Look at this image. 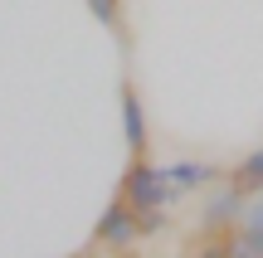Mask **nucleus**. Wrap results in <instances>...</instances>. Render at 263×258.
Returning <instances> with one entry per match:
<instances>
[{
	"instance_id": "20e7f679",
	"label": "nucleus",
	"mask_w": 263,
	"mask_h": 258,
	"mask_svg": "<svg viewBox=\"0 0 263 258\" xmlns=\"http://www.w3.org/2000/svg\"><path fill=\"white\" fill-rule=\"evenodd\" d=\"M117 97H122V136H127V156H132V161H137V156H151V127H146V107H141L137 83H132V78H122Z\"/></svg>"
},
{
	"instance_id": "0eeeda50",
	"label": "nucleus",
	"mask_w": 263,
	"mask_h": 258,
	"mask_svg": "<svg viewBox=\"0 0 263 258\" xmlns=\"http://www.w3.org/2000/svg\"><path fill=\"white\" fill-rule=\"evenodd\" d=\"M234 234L263 253V190L249 195V205H244V214H239V229H234Z\"/></svg>"
},
{
	"instance_id": "39448f33",
	"label": "nucleus",
	"mask_w": 263,
	"mask_h": 258,
	"mask_svg": "<svg viewBox=\"0 0 263 258\" xmlns=\"http://www.w3.org/2000/svg\"><path fill=\"white\" fill-rule=\"evenodd\" d=\"M166 171H171V181H176L185 195L205 190V185H219V181H229V171H224V166H215V161H171Z\"/></svg>"
},
{
	"instance_id": "1a4fd4ad",
	"label": "nucleus",
	"mask_w": 263,
	"mask_h": 258,
	"mask_svg": "<svg viewBox=\"0 0 263 258\" xmlns=\"http://www.w3.org/2000/svg\"><path fill=\"white\" fill-rule=\"evenodd\" d=\"M190 258H229V234H224V239H205Z\"/></svg>"
},
{
	"instance_id": "6e6552de",
	"label": "nucleus",
	"mask_w": 263,
	"mask_h": 258,
	"mask_svg": "<svg viewBox=\"0 0 263 258\" xmlns=\"http://www.w3.org/2000/svg\"><path fill=\"white\" fill-rule=\"evenodd\" d=\"M88 10H93V19L103 29H112V34L122 29V0H88Z\"/></svg>"
},
{
	"instance_id": "9d476101",
	"label": "nucleus",
	"mask_w": 263,
	"mask_h": 258,
	"mask_svg": "<svg viewBox=\"0 0 263 258\" xmlns=\"http://www.w3.org/2000/svg\"><path fill=\"white\" fill-rule=\"evenodd\" d=\"M229 258H263V253L254 249V244H244L239 234H229Z\"/></svg>"
},
{
	"instance_id": "7ed1b4c3",
	"label": "nucleus",
	"mask_w": 263,
	"mask_h": 258,
	"mask_svg": "<svg viewBox=\"0 0 263 258\" xmlns=\"http://www.w3.org/2000/svg\"><path fill=\"white\" fill-rule=\"evenodd\" d=\"M244 205H249V195L239 190L234 181H219L215 190H210L205 210H200V229H205L210 239H224V234H234V229H239V214H244Z\"/></svg>"
},
{
	"instance_id": "f257e3e1",
	"label": "nucleus",
	"mask_w": 263,
	"mask_h": 258,
	"mask_svg": "<svg viewBox=\"0 0 263 258\" xmlns=\"http://www.w3.org/2000/svg\"><path fill=\"white\" fill-rule=\"evenodd\" d=\"M117 195H122V200H127L137 214H146V210H166V205H180V200H185V190L171 181V171H166V166H156L151 156L127 161V171H122V190H117Z\"/></svg>"
},
{
	"instance_id": "423d86ee",
	"label": "nucleus",
	"mask_w": 263,
	"mask_h": 258,
	"mask_svg": "<svg viewBox=\"0 0 263 258\" xmlns=\"http://www.w3.org/2000/svg\"><path fill=\"white\" fill-rule=\"evenodd\" d=\"M229 181H234L244 195H258V190H263V146H254V151L229 171Z\"/></svg>"
},
{
	"instance_id": "f03ea898",
	"label": "nucleus",
	"mask_w": 263,
	"mask_h": 258,
	"mask_svg": "<svg viewBox=\"0 0 263 258\" xmlns=\"http://www.w3.org/2000/svg\"><path fill=\"white\" fill-rule=\"evenodd\" d=\"M137 239H141V214L132 210V205L122 200V195H117V200L107 205L103 214H98L93 244H98V249H107V253H127Z\"/></svg>"
},
{
	"instance_id": "9b49d317",
	"label": "nucleus",
	"mask_w": 263,
	"mask_h": 258,
	"mask_svg": "<svg viewBox=\"0 0 263 258\" xmlns=\"http://www.w3.org/2000/svg\"><path fill=\"white\" fill-rule=\"evenodd\" d=\"M161 224H166V220H161V210H146V214H141V239L161 234Z\"/></svg>"
}]
</instances>
